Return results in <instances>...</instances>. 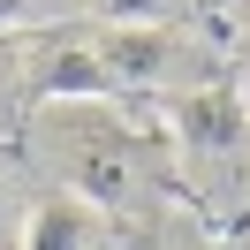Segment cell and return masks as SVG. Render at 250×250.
<instances>
[{"label":"cell","instance_id":"obj_6","mask_svg":"<svg viewBox=\"0 0 250 250\" xmlns=\"http://www.w3.org/2000/svg\"><path fill=\"white\" fill-rule=\"evenodd\" d=\"M76 16H91V0H0V38L46 31V23H76Z\"/></svg>","mask_w":250,"mask_h":250},{"label":"cell","instance_id":"obj_9","mask_svg":"<svg viewBox=\"0 0 250 250\" xmlns=\"http://www.w3.org/2000/svg\"><path fill=\"white\" fill-rule=\"evenodd\" d=\"M8 205H16V189H8V174H0V220H8Z\"/></svg>","mask_w":250,"mask_h":250},{"label":"cell","instance_id":"obj_7","mask_svg":"<svg viewBox=\"0 0 250 250\" xmlns=\"http://www.w3.org/2000/svg\"><path fill=\"white\" fill-rule=\"evenodd\" d=\"M189 0H91V16L114 31H144V23H182Z\"/></svg>","mask_w":250,"mask_h":250},{"label":"cell","instance_id":"obj_8","mask_svg":"<svg viewBox=\"0 0 250 250\" xmlns=\"http://www.w3.org/2000/svg\"><path fill=\"white\" fill-rule=\"evenodd\" d=\"M23 76V61H16V46H8V38H0V91H8V83Z\"/></svg>","mask_w":250,"mask_h":250},{"label":"cell","instance_id":"obj_3","mask_svg":"<svg viewBox=\"0 0 250 250\" xmlns=\"http://www.w3.org/2000/svg\"><path fill=\"white\" fill-rule=\"evenodd\" d=\"M167 129H174V144H182L189 159H212V167H235L243 159V144H250V106H243V91L235 83H189V91H174L167 99Z\"/></svg>","mask_w":250,"mask_h":250},{"label":"cell","instance_id":"obj_4","mask_svg":"<svg viewBox=\"0 0 250 250\" xmlns=\"http://www.w3.org/2000/svg\"><path fill=\"white\" fill-rule=\"evenodd\" d=\"M106 220H114L106 205L76 197V189H53L23 220V250H106Z\"/></svg>","mask_w":250,"mask_h":250},{"label":"cell","instance_id":"obj_1","mask_svg":"<svg viewBox=\"0 0 250 250\" xmlns=\"http://www.w3.org/2000/svg\"><path fill=\"white\" fill-rule=\"evenodd\" d=\"M38 159L61 174V189L122 212V197L137 189L144 174V129L129 114H114L106 99H46L38 114Z\"/></svg>","mask_w":250,"mask_h":250},{"label":"cell","instance_id":"obj_2","mask_svg":"<svg viewBox=\"0 0 250 250\" xmlns=\"http://www.w3.org/2000/svg\"><path fill=\"white\" fill-rule=\"evenodd\" d=\"M99 68L114 76V91L122 83H144V91H189V83H212L205 76V46H189L174 23H144V31H114L106 23V38H99Z\"/></svg>","mask_w":250,"mask_h":250},{"label":"cell","instance_id":"obj_5","mask_svg":"<svg viewBox=\"0 0 250 250\" xmlns=\"http://www.w3.org/2000/svg\"><path fill=\"white\" fill-rule=\"evenodd\" d=\"M31 91H38V99H106L114 76L99 68L91 46H61V53H46V61L31 68Z\"/></svg>","mask_w":250,"mask_h":250}]
</instances>
